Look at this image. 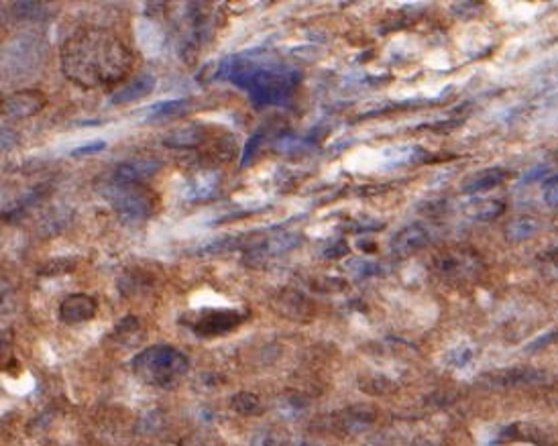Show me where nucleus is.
Returning <instances> with one entry per match:
<instances>
[{
  "label": "nucleus",
  "instance_id": "f257e3e1",
  "mask_svg": "<svg viewBox=\"0 0 558 446\" xmlns=\"http://www.w3.org/2000/svg\"><path fill=\"white\" fill-rule=\"evenodd\" d=\"M133 68V53L108 29L86 27L76 31L62 48V70L84 88L117 86Z\"/></svg>",
  "mask_w": 558,
  "mask_h": 446
},
{
  "label": "nucleus",
  "instance_id": "f03ea898",
  "mask_svg": "<svg viewBox=\"0 0 558 446\" xmlns=\"http://www.w3.org/2000/svg\"><path fill=\"white\" fill-rule=\"evenodd\" d=\"M218 78H227L238 88L247 90L257 106L287 102L300 80L298 71L285 68H265L251 62H227L216 71Z\"/></svg>",
  "mask_w": 558,
  "mask_h": 446
},
{
  "label": "nucleus",
  "instance_id": "7ed1b4c3",
  "mask_svg": "<svg viewBox=\"0 0 558 446\" xmlns=\"http://www.w3.org/2000/svg\"><path fill=\"white\" fill-rule=\"evenodd\" d=\"M189 369L187 357L169 345L147 347L133 359V373L153 387H173Z\"/></svg>",
  "mask_w": 558,
  "mask_h": 446
},
{
  "label": "nucleus",
  "instance_id": "20e7f679",
  "mask_svg": "<svg viewBox=\"0 0 558 446\" xmlns=\"http://www.w3.org/2000/svg\"><path fill=\"white\" fill-rule=\"evenodd\" d=\"M102 196L120 218L131 220V222L147 220L155 212V202H157L155 192L147 188L143 182L110 180L104 184Z\"/></svg>",
  "mask_w": 558,
  "mask_h": 446
},
{
  "label": "nucleus",
  "instance_id": "39448f33",
  "mask_svg": "<svg viewBox=\"0 0 558 446\" xmlns=\"http://www.w3.org/2000/svg\"><path fill=\"white\" fill-rule=\"evenodd\" d=\"M241 322L243 314L236 310H208L200 314L196 322H192V329L202 336H220L236 329Z\"/></svg>",
  "mask_w": 558,
  "mask_h": 446
},
{
  "label": "nucleus",
  "instance_id": "423d86ee",
  "mask_svg": "<svg viewBox=\"0 0 558 446\" xmlns=\"http://www.w3.org/2000/svg\"><path fill=\"white\" fill-rule=\"evenodd\" d=\"M45 106V94L39 90H21L10 94L4 104H2V113L13 118H29L37 115L41 108Z\"/></svg>",
  "mask_w": 558,
  "mask_h": 446
},
{
  "label": "nucleus",
  "instance_id": "0eeeda50",
  "mask_svg": "<svg viewBox=\"0 0 558 446\" xmlns=\"http://www.w3.org/2000/svg\"><path fill=\"white\" fill-rule=\"evenodd\" d=\"M96 300L88 294H71L59 304V318L66 324H82L96 316Z\"/></svg>",
  "mask_w": 558,
  "mask_h": 446
},
{
  "label": "nucleus",
  "instance_id": "6e6552de",
  "mask_svg": "<svg viewBox=\"0 0 558 446\" xmlns=\"http://www.w3.org/2000/svg\"><path fill=\"white\" fill-rule=\"evenodd\" d=\"M157 169H159V161L135 159V161L117 165V169L113 173V180H118V182H143V180L151 178Z\"/></svg>",
  "mask_w": 558,
  "mask_h": 446
},
{
  "label": "nucleus",
  "instance_id": "1a4fd4ad",
  "mask_svg": "<svg viewBox=\"0 0 558 446\" xmlns=\"http://www.w3.org/2000/svg\"><path fill=\"white\" fill-rule=\"evenodd\" d=\"M153 88H155V78L145 73V75H139L137 80H133L131 84H124L118 92H115L113 102L115 104H124V102L139 100V98L147 96L149 92H153Z\"/></svg>",
  "mask_w": 558,
  "mask_h": 446
},
{
  "label": "nucleus",
  "instance_id": "9d476101",
  "mask_svg": "<svg viewBox=\"0 0 558 446\" xmlns=\"http://www.w3.org/2000/svg\"><path fill=\"white\" fill-rule=\"evenodd\" d=\"M204 139V131L202 127H184V129H178L173 131L167 139H165V145L169 147H178V149H189V147H198L200 143Z\"/></svg>",
  "mask_w": 558,
  "mask_h": 446
},
{
  "label": "nucleus",
  "instance_id": "9b49d317",
  "mask_svg": "<svg viewBox=\"0 0 558 446\" xmlns=\"http://www.w3.org/2000/svg\"><path fill=\"white\" fill-rule=\"evenodd\" d=\"M422 243H426V233L420 226H412V229H406L403 233L396 236L394 249L397 253H408L412 249H418Z\"/></svg>",
  "mask_w": 558,
  "mask_h": 446
},
{
  "label": "nucleus",
  "instance_id": "f8f14e48",
  "mask_svg": "<svg viewBox=\"0 0 558 446\" xmlns=\"http://www.w3.org/2000/svg\"><path fill=\"white\" fill-rule=\"evenodd\" d=\"M178 446H224V440L212 430H194L186 434Z\"/></svg>",
  "mask_w": 558,
  "mask_h": 446
},
{
  "label": "nucleus",
  "instance_id": "ddd939ff",
  "mask_svg": "<svg viewBox=\"0 0 558 446\" xmlns=\"http://www.w3.org/2000/svg\"><path fill=\"white\" fill-rule=\"evenodd\" d=\"M503 175H506V171H501V169L483 171V173H479V175L471 178V180L466 182L465 189L466 192H483V189L493 188V186H497V184L501 182V178H503Z\"/></svg>",
  "mask_w": 558,
  "mask_h": 446
},
{
  "label": "nucleus",
  "instance_id": "4468645a",
  "mask_svg": "<svg viewBox=\"0 0 558 446\" xmlns=\"http://www.w3.org/2000/svg\"><path fill=\"white\" fill-rule=\"evenodd\" d=\"M184 110H187L186 100H165V102H159V104H153L149 108V115L155 118L178 117Z\"/></svg>",
  "mask_w": 558,
  "mask_h": 446
},
{
  "label": "nucleus",
  "instance_id": "2eb2a0df",
  "mask_svg": "<svg viewBox=\"0 0 558 446\" xmlns=\"http://www.w3.org/2000/svg\"><path fill=\"white\" fill-rule=\"evenodd\" d=\"M233 410L236 414H243V416H251L259 412V398L255 394H249V391H241L236 394L231 401Z\"/></svg>",
  "mask_w": 558,
  "mask_h": 446
},
{
  "label": "nucleus",
  "instance_id": "dca6fc26",
  "mask_svg": "<svg viewBox=\"0 0 558 446\" xmlns=\"http://www.w3.org/2000/svg\"><path fill=\"white\" fill-rule=\"evenodd\" d=\"M216 186H218L216 175H212V173H202V175H198V178L192 182L189 194H192L194 198H206L210 194H214Z\"/></svg>",
  "mask_w": 558,
  "mask_h": 446
},
{
  "label": "nucleus",
  "instance_id": "f3484780",
  "mask_svg": "<svg viewBox=\"0 0 558 446\" xmlns=\"http://www.w3.org/2000/svg\"><path fill=\"white\" fill-rule=\"evenodd\" d=\"M536 231V224L532 222V220H515V222H512L510 224V236L512 238H528V236L534 235Z\"/></svg>",
  "mask_w": 558,
  "mask_h": 446
},
{
  "label": "nucleus",
  "instance_id": "a211bd4d",
  "mask_svg": "<svg viewBox=\"0 0 558 446\" xmlns=\"http://www.w3.org/2000/svg\"><path fill=\"white\" fill-rule=\"evenodd\" d=\"M544 200L550 206H558V178L550 180L544 188Z\"/></svg>",
  "mask_w": 558,
  "mask_h": 446
},
{
  "label": "nucleus",
  "instance_id": "6ab92c4d",
  "mask_svg": "<svg viewBox=\"0 0 558 446\" xmlns=\"http://www.w3.org/2000/svg\"><path fill=\"white\" fill-rule=\"evenodd\" d=\"M104 147H106V143H102V141L90 143V145H84V147H78V149H73V151H71V155H86V153H98V151H102Z\"/></svg>",
  "mask_w": 558,
  "mask_h": 446
}]
</instances>
